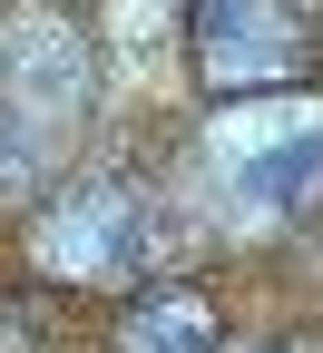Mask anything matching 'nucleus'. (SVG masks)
<instances>
[{
	"mask_svg": "<svg viewBox=\"0 0 323 353\" xmlns=\"http://www.w3.org/2000/svg\"><path fill=\"white\" fill-rule=\"evenodd\" d=\"M187 187L225 236H284L323 216V88L216 108L187 148Z\"/></svg>",
	"mask_w": 323,
	"mask_h": 353,
	"instance_id": "f257e3e1",
	"label": "nucleus"
},
{
	"mask_svg": "<svg viewBox=\"0 0 323 353\" xmlns=\"http://www.w3.org/2000/svg\"><path fill=\"white\" fill-rule=\"evenodd\" d=\"M118 343H127V353H225V324H216L206 294H147Z\"/></svg>",
	"mask_w": 323,
	"mask_h": 353,
	"instance_id": "39448f33",
	"label": "nucleus"
},
{
	"mask_svg": "<svg viewBox=\"0 0 323 353\" xmlns=\"http://www.w3.org/2000/svg\"><path fill=\"white\" fill-rule=\"evenodd\" d=\"M30 265L59 285H137L176 255H167V226H157V196L137 176H79L69 196H50L30 216Z\"/></svg>",
	"mask_w": 323,
	"mask_h": 353,
	"instance_id": "7ed1b4c3",
	"label": "nucleus"
},
{
	"mask_svg": "<svg viewBox=\"0 0 323 353\" xmlns=\"http://www.w3.org/2000/svg\"><path fill=\"white\" fill-rule=\"evenodd\" d=\"M88 128V39L59 10L0 20V196L50 187Z\"/></svg>",
	"mask_w": 323,
	"mask_h": 353,
	"instance_id": "f03ea898",
	"label": "nucleus"
},
{
	"mask_svg": "<svg viewBox=\"0 0 323 353\" xmlns=\"http://www.w3.org/2000/svg\"><path fill=\"white\" fill-rule=\"evenodd\" d=\"M196 20V69L216 99H245V88H294L313 59V30L284 0H187Z\"/></svg>",
	"mask_w": 323,
	"mask_h": 353,
	"instance_id": "20e7f679",
	"label": "nucleus"
},
{
	"mask_svg": "<svg viewBox=\"0 0 323 353\" xmlns=\"http://www.w3.org/2000/svg\"><path fill=\"white\" fill-rule=\"evenodd\" d=\"M0 353H69V314L50 294H0Z\"/></svg>",
	"mask_w": 323,
	"mask_h": 353,
	"instance_id": "423d86ee",
	"label": "nucleus"
}]
</instances>
